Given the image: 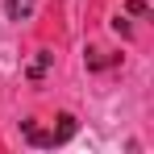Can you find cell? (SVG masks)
<instances>
[{
    "instance_id": "6da1fadb",
    "label": "cell",
    "mask_w": 154,
    "mask_h": 154,
    "mask_svg": "<svg viewBox=\"0 0 154 154\" xmlns=\"http://www.w3.org/2000/svg\"><path fill=\"white\" fill-rule=\"evenodd\" d=\"M50 63H54V54H50V50H38V54H33V58H29L25 75L33 79V83H42V79H46V71H50Z\"/></svg>"
},
{
    "instance_id": "7a4b0ae2",
    "label": "cell",
    "mask_w": 154,
    "mask_h": 154,
    "mask_svg": "<svg viewBox=\"0 0 154 154\" xmlns=\"http://www.w3.org/2000/svg\"><path fill=\"white\" fill-rule=\"evenodd\" d=\"M33 4H38V0H4V13H8L13 21H29Z\"/></svg>"
},
{
    "instance_id": "3957f363",
    "label": "cell",
    "mask_w": 154,
    "mask_h": 154,
    "mask_svg": "<svg viewBox=\"0 0 154 154\" xmlns=\"http://www.w3.org/2000/svg\"><path fill=\"white\" fill-rule=\"evenodd\" d=\"M125 13H133V17H146V0H125Z\"/></svg>"
},
{
    "instance_id": "277c9868",
    "label": "cell",
    "mask_w": 154,
    "mask_h": 154,
    "mask_svg": "<svg viewBox=\"0 0 154 154\" xmlns=\"http://www.w3.org/2000/svg\"><path fill=\"white\" fill-rule=\"evenodd\" d=\"M112 29H117L121 38H129V21H125V17H117V21H112Z\"/></svg>"
}]
</instances>
